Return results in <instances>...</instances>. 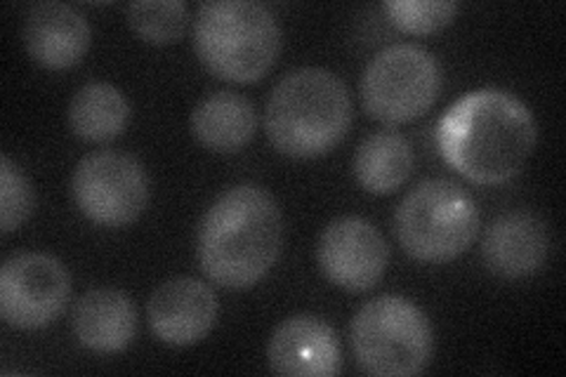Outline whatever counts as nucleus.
Returning <instances> with one entry per match:
<instances>
[{
  "mask_svg": "<svg viewBox=\"0 0 566 377\" xmlns=\"http://www.w3.org/2000/svg\"><path fill=\"white\" fill-rule=\"evenodd\" d=\"M441 85V64L430 50L416 43L389 45L364 71V109L387 125L411 123L432 109Z\"/></svg>",
  "mask_w": 566,
  "mask_h": 377,
  "instance_id": "7",
  "label": "nucleus"
},
{
  "mask_svg": "<svg viewBox=\"0 0 566 377\" xmlns=\"http://www.w3.org/2000/svg\"><path fill=\"white\" fill-rule=\"evenodd\" d=\"M33 210V191L27 177L8 156L0 158V229L12 233L20 229Z\"/></svg>",
  "mask_w": 566,
  "mask_h": 377,
  "instance_id": "21",
  "label": "nucleus"
},
{
  "mask_svg": "<svg viewBox=\"0 0 566 377\" xmlns=\"http://www.w3.org/2000/svg\"><path fill=\"white\" fill-rule=\"evenodd\" d=\"M218 295L208 283L177 276L158 285L147 304L149 326L156 337L172 347H191L216 328Z\"/></svg>",
  "mask_w": 566,
  "mask_h": 377,
  "instance_id": "11",
  "label": "nucleus"
},
{
  "mask_svg": "<svg viewBox=\"0 0 566 377\" xmlns=\"http://www.w3.org/2000/svg\"><path fill=\"white\" fill-rule=\"evenodd\" d=\"M385 12L397 29L416 35H428L447 29L458 14V3L449 0H389Z\"/></svg>",
  "mask_w": 566,
  "mask_h": 377,
  "instance_id": "20",
  "label": "nucleus"
},
{
  "mask_svg": "<svg viewBox=\"0 0 566 377\" xmlns=\"http://www.w3.org/2000/svg\"><path fill=\"white\" fill-rule=\"evenodd\" d=\"M78 343L97 354L123 352L137 333L133 300L116 289H93L78 297L74 310Z\"/></svg>",
  "mask_w": 566,
  "mask_h": 377,
  "instance_id": "15",
  "label": "nucleus"
},
{
  "mask_svg": "<svg viewBox=\"0 0 566 377\" xmlns=\"http://www.w3.org/2000/svg\"><path fill=\"white\" fill-rule=\"evenodd\" d=\"M551 255V231L536 212L512 210L486 229L482 258L489 272L501 279L536 274Z\"/></svg>",
  "mask_w": 566,
  "mask_h": 377,
  "instance_id": "13",
  "label": "nucleus"
},
{
  "mask_svg": "<svg viewBox=\"0 0 566 377\" xmlns=\"http://www.w3.org/2000/svg\"><path fill=\"white\" fill-rule=\"evenodd\" d=\"M352 349L364 373L411 377L430 366L434 335L416 302L380 295L366 302L352 321Z\"/></svg>",
  "mask_w": 566,
  "mask_h": 377,
  "instance_id": "6",
  "label": "nucleus"
},
{
  "mask_svg": "<svg viewBox=\"0 0 566 377\" xmlns=\"http://www.w3.org/2000/svg\"><path fill=\"white\" fill-rule=\"evenodd\" d=\"M191 130L206 149L234 154L255 137V106L232 90H218L197 104L191 114Z\"/></svg>",
  "mask_w": 566,
  "mask_h": 377,
  "instance_id": "16",
  "label": "nucleus"
},
{
  "mask_svg": "<svg viewBox=\"0 0 566 377\" xmlns=\"http://www.w3.org/2000/svg\"><path fill=\"white\" fill-rule=\"evenodd\" d=\"M66 266L48 253H17L0 269V314L8 326L39 331L50 326L69 302Z\"/></svg>",
  "mask_w": 566,
  "mask_h": 377,
  "instance_id": "9",
  "label": "nucleus"
},
{
  "mask_svg": "<svg viewBox=\"0 0 566 377\" xmlns=\"http://www.w3.org/2000/svg\"><path fill=\"white\" fill-rule=\"evenodd\" d=\"M283 248V218L274 196L258 185L220 193L197 233L203 274L229 291H245L270 272Z\"/></svg>",
  "mask_w": 566,
  "mask_h": 377,
  "instance_id": "2",
  "label": "nucleus"
},
{
  "mask_svg": "<svg viewBox=\"0 0 566 377\" xmlns=\"http://www.w3.org/2000/svg\"><path fill=\"white\" fill-rule=\"evenodd\" d=\"M395 233L413 260L451 262L463 255L480 233V208L451 179H422L399 203Z\"/></svg>",
  "mask_w": 566,
  "mask_h": 377,
  "instance_id": "5",
  "label": "nucleus"
},
{
  "mask_svg": "<svg viewBox=\"0 0 566 377\" xmlns=\"http://www.w3.org/2000/svg\"><path fill=\"white\" fill-rule=\"evenodd\" d=\"M130 121L126 95L112 83H85L69 104V125L85 142H109Z\"/></svg>",
  "mask_w": 566,
  "mask_h": 377,
  "instance_id": "18",
  "label": "nucleus"
},
{
  "mask_svg": "<svg viewBox=\"0 0 566 377\" xmlns=\"http://www.w3.org/2000/svg\"><path fill=\"white\" fill-rule=\"evenodd\" d=\"M268 358L272 370L286 377H333L343 368L338 335L314 314L283 321L270 339Z\"/></svg>",
  "mask_w": 566,
  "mask_h": 377,
  "instance_id": "12",
  "label": "nucleus"
},
{
  "mask_svg": "<svg viewBox=\"0 0 566 377\" xmlns=\"http://www.w3.org/2000/svg\"><path fill=\"white\" fill-rule=\"evenodd\" d=\"M93 31L85 17L66 3H39L27 14L24 45L29 57L52 71L76 66L87 48Z\"/></svg>",
  "mask_w": 566,
  "mask_h": 377,
  "instance_id": "14",
  "label": "nucleus"
},
{
  "mask_svg": "<svg viewBox=\"0 0 566 377\" xmlns=\"http://www.w3.org/2000/svg\"><path fill=\"white\" fill-rule=\"evenodd\" d=\"M536 137L534 114L501 87H482L455 100L437 128L441 156L474 185L510 182L526 166Z\"/></svg>",
  "mask_w": 566,
  "mask_h": 377,
  "instance_id": "1",
  "label": "nucleus"
},
{
  "mask_svg": "<svg viewBox=\"0 0 566 377\" xmlns=\"http://www.w3.org/2000/svg\"><path fill=\"white\" fill-rule=\"evenodd\" d=\"M128 24L142 41L170 45L185 35L189 10L182 0H139L128 6Z\"/></svg>",
  "mask_w": 566,
  "mask_h": 377,
  "instance_id": "19",
  "label": "nucleus"
},
{
  "mask_svg": "<svg viewBox=\"0 0 566 377\" xmlns=\"http://www.w3.org/2000/svg\"><path fill=\"white\" fill-rule=\"evenodd\" d=\"M316 260L331 283L349 293L376 289L387 272L389 248L374 222L357 214L333 220L318 239Z\"/></svg>",
  "mask_w": 566,
  "mask_h": 377,
  "instance_id": "10",
  "label": "nucleus"
},
{
  "mask_svg": "<svg viewBox=\"0 0 566 377\" xmlns=\"http://www.w3.org/2000/svg\"><path fill=\"white\" fill-rule=\"evenodd\" d=\"M416 166V156L409 139L397 130L370 133L354 154V177L357 182L376 196L395 193L409 182Z\"/></svg>",
  "mask_w": 566,
  "mask_h": 377,
  "instance_id": "17",
  "label": "nucleus"
},
{
  "mask_svg": "<svg viewBox=\"0 0 566 377\" xmlns=\"http://www.w3.org/2000/svg\"><path fill=\"white\" fill-rule=\"evenodd\" d=\"M352 125L347 85L328 69L305 66L283 76L270 95L264 128L289 158H316L338 147Z\"/></svg>",
  "mask_w": 566,
  "mask_h": 377,
  "instance_id": "3",
  "label": "nucleus"
},
{
  "mask_svg": "<svg viewBox=\"0 0 566 377\" xmlns=\"http://www.w3.org/2000/svg\"><path fill=\"white\" fill-rule=\"evenodd\" d=\"M71 193L87 220L102 227L133 224L149 201V179L137 158L123 151L87 154L71 177Z\"/></svg>",
  "mask_w": 566,
  "mask_h": 377,
  "instance_id": "8",
  "label": "nucleus"
},
{
  "mask_svg": "<svg viewBox=\"0 0 566 377\" xmlns=\"http://www.w3.org/2000/svg\"><path fill=\"white\" fill-rule=\"evenodd\" d=\"M193 45L218 78L255 83L279 57L281 29L274 14L253 0H210L193 20Z\"/></svg>",
  "mask_w": 566,
  "mask_h": 377,
  "instance_id": "4",
  "label": "nucleus"
}]
</instances>
